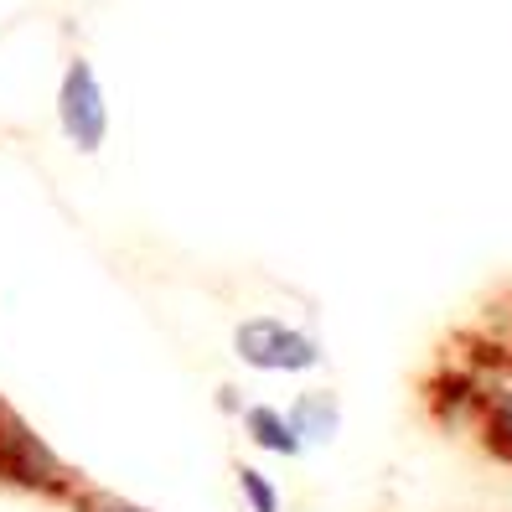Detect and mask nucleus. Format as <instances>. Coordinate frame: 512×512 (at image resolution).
Instances as JSON below:
<instances>
[{"mask_svg": "<svg viewBox=\"0 0 512 512\" xmlns=\"http://www.w3.org/2000/svg\"><path fill=\"white\" fill-rule=\"evenodd\" d=\"M430 404L445 425H476V440L492 461L512 466V363H487V368H440L430 378Z\"/></svg>", "mask_w": 512, "mask_h": 512, "instance_id": "obj_1", "label": "nucleus"}, {"mask_svg": "<svg viewBox=\"0 0 512 512\" xmlns=\"http://www.w3.org/2000/svg\"><path fill=\"white\" fill-rule=\"evenodd\" d=\"M492 347H497L502 363H512V300H507V311H502V326L492 331Z\"/></svg>", "mask_w": 512, "mask_h": 512, "instance_id": "obj_2", "label": "nucleus"}]
</instances>
